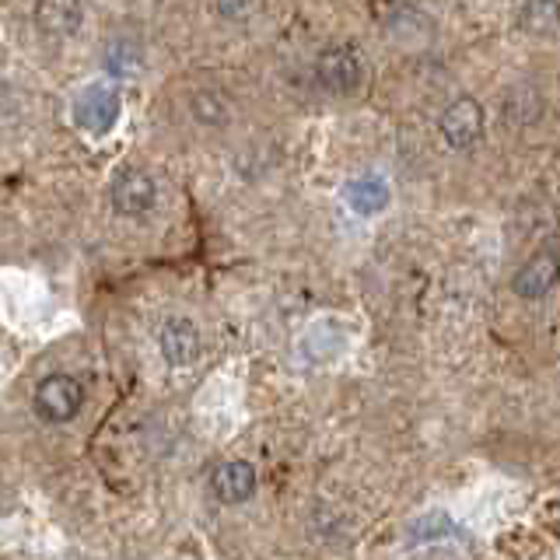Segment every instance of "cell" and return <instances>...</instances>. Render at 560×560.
Masks as SVG:
<instances>
[{
    "instance_id": "6da1fadb",
    "label": "cell",
    "mask_w": 560,
    "mask_h": 560,
    "mask_svg": "<svg viewBox=\"0 0 560 560\" xmlns=\"http://www.w3.org/2000/svg\"><path fill=\"white\" fill-rule=\"evenodd\" d=\"M84 407V385L74 375H46L39 385H35V413L49 424H67L74 420Z\"/></svg>"
},
{
    "instance_id": "7a4b0ae2",
    "label": "cell",
    "mask_w": 560,
    "mask_h": 560,
    "mask_svg": "<svg viewBox=\"0 0 560 560\" xmlns=\"http://www.w3.org/2000/svg\"><path fill=\"white\" fill-rule=\"evenodd\" d=\"M319 84L332 95H354L364 84V60L354 46H326L315 60Z\"/></svg>"
},
{
    "instance_id": "3957f363",
    "label": "cell",
    "mask_w": 560,
    "mask_h": 560,
    "mask_svg": "<svg viewBox=\"0 0 560 560\" xmlns=\"http://www.w3.org/2000/svg\"><path fill=\"white\" fill-rule=\"evenodd\" d=\"M113 210L122 218H144L158 203V183L144 168H122L113 179Z\"/></svg>"
},
{
    "instance_id": "277c9868",
    "label": "cell",
    "mask_w": 560,
    "mask_h": 560,
    "mask_svg": "<svg viewBox=\"0 0 560 560\" xmlns=\"http://www.w3.org/2000/svg\"><path fill=\"white\" fill-rule=\"evenodd\" d=\"M438 130H442L445 144L452 151L472 148L483 137V109H480V102L469 98V95L448 102V109L442 113V119H438Z\"/></svg>"
},
{
    "instance_id": "5b68a950",
    "label": "cell",
    "mask_w": 560,
    "mask_h": 560,
    "mask_svg": "<svg viewBox=\"0 0 560 560\" xmlns=\"http://www.w3.org/2000/svg\"><path fill=\"white\" fill-rule=\"evenodd\" d=\"M557 284H560V253L553 249H539L536 256L525 259L518 273L512 277V291L522 302H539V298H547Z\"/></svg>"
},
{
    "instance_id": "8992f818",
    "label": "cell",
    "mask_w": 560,
    "mask_h": 560,
    "mask_svg": "<svg viewBox=\"0 0 560 560\" xmlns=\"http://www.w3.org/2000/svg\"><path fill=\"white\" fill-rule=\"evenodd\" d=\"M119 119V92L116 88H105V84H92L88 92L78 98L74 105V122L84 133H109Z\"/></svg>"
},
{
    "instance_id": "52a82bcc",
    "label": "cell",
    "mask_w": 560,
    "mask_h": 560,
    "mask_svg": "<svg viewBox=\"0 0 560 560\" xmlns=\"http://www.w3.org/2000/svg\"><path fill=\"white\" fill-rule=\"evenodd\" d=\"M158 347H162V358L172 364V368H189L197 364L200 358V329L192 319H186V315H172V319L162 326V332H158Z\"/></svg>"
},
{
    "instance_id": "ba28073f",
    "label": "cell",
    "mask_w": 560,
    "mask_h": 560,
    "mask_svg": "<svg viewBox=\"0 0 560 560\" xmlns=\"http://www.w3.org/2000/svg\"><path fill=\"white\" fill-rule=\"evenodd\" d=\"M84 22L81 0H35V28L49 39H67Z\"/></svg>"
},
{
    "instance_id": "9c48e42d",
    "label": "cell",
    "mask_w": 560,
    "mask_h": 560,
    "mask_svg": "<svg viewBox=\"0 0 560 560\" xmlns=\"http://www.w3.org/2000/svg\"><path fill=\"white\" fill-rule=\"evenodd\" d=\"M210 490H214V498L221 504H245L256 494V469H253V463L232 459V463L218 466L214 477H210Z\"/></svg>"
},
{
    "instance_id": "30bf717a",
    "label": "cell",
    "mask_w": 560,
    "mask_h": 560,
    "mask_svg": "<svg viewBox=\"0 0 560 560\" xmlns=\"http://www.w3.org/2000/svg\"><path fill=\"white\" fill-rule=\"evenodd\" d=\"M347 203L350 210H358L361 218H372L378 210L389 207V183L382 175H358V179L347 183Z\"/></svg>"
},
{
    "instance_id": "8fae6325",
    "label": "cell",
    "mask_w": 560,
    "mask_h": 560,
    "mask_svg": "<svg viewBox=\"0 0 560 560\" xmlns=\"http://www.w3.org/2000/svg\"><path fill=\"white\" fill-rule=\"evenodd\" d=\"M518 25L533 35H557L560 32V0H522Z\"/></svg>"
},
{
    "instance_id": "7c38bea8",
    "label": "cell",
    "mask_w": 560,
    "mask_h": 560,
    "mask_svg": "<svg viewBox=\"0 0 560 560\" xmlns=\"http://www.w3.org/2000/svg\"><path fill=\"white\" fill-rule=\"evenodd\" d=\"M448 536H455V522L445 508H434V512L420 515L410 525V542H434V539H448Z\"/></svg>"
},
{
    "instance_id": "4fadbf2b",
    "label": "cell",
    "mask_w": 560,
    "mask_h": 560,
    "mask_svg": "<svg viewBox=\"0 0 560 560\" xmlns=\"http://www.w3.org/2000/svg\"><path fill=\"white\" fill-rule=\"evenodd\" d=\"M192 116H197L200 122H207V127H221V122L228 119V102L224 95L218 92H197L192 95Z\"/></svg>"
},
{
    "instance_id": "5bb4252c",
    "label": "cell",
    "mask_w": 560,
    "mask_h": 560,
    "mask_svg": "<svg viewBox=\"0 0 560 560\" xmlns=\"http://www.w3.org/2000/svg\"><path fill=\"white\" fill-rule=\"evenodd\" d=\"M137 49L127 46V43H119V46H109V57H105V67L113 70V74H130V70L137 67Z\"/></svg>"
},
{
    "instance_id": "9a60e30c",
    "label": "cell",
    "mask_w": 560,
    "mask_h": 560,
    "mask_svg": "<svg viewBox=\"0 0 560 560\" xmlns=\"http://www.w3.org/2000/svg\"><path fill=\"white\" fill-rule=\"evenodd\" d=\"M256 11V0H218V14L224 22H245Z\"/></svg>"
}]
</instances>
